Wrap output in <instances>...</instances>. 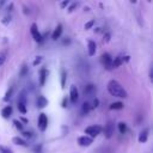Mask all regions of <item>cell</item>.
Returning a JSON list of instances; mask_svg holds the SVG:
<instances>
[{"mask_svg":"<svg viewBox=\"0 0 153 153\" xmlns=\"http://www.w3.org/2000/svg\"><path fill=\"white\" fill-rule=\"evenodd\" d=\"M0 153H12L10 148L7 147H4V146H0Z\"/></svg>","mask_w":153,"mask_h":153,"instance_id":"29","label":"cell"},{"mask_svg":"<svg viewBox=\"0 0 153 153\" xmlns=\"http://www.w3.org/2000/svg\"><path fill=\"white\" fill-rule=\"evenodd\" d=\"M12 141H13V143L19 145V146H23V147H26V146H27V142H26L25 140H23L22 137H18V136L13 137V139H12Z\"/></svg>","mask_w":153,"mask_h":153,"instance_id":"16","label":"cell"},{"mask_svg":"<svg viewBox=\"0 0 153 153\" xmlns=\"http://www.w3.org/2000/svg\"><path fill=\"white\" fill-rule=\"evenodd\" d=\"M69 98H71V102H72L73 104H75V103L78 102V99H79V91H78V88H76L75 85H72V86H71Z\"/></svg>","mask_w":153,"mask_h":153,"instance_id":"7","label":"cell"},{"mask_svg":"<svg viewBox=\"0 0 153 153\" xmlns=\"http://www.w3.org/2000/svg\"><path fill=\"white\" fill-rule=\"evenodd\" d=\"M66 103H67V98H63V100H62V106L63 108H66Z\"/></svg>","mask_w":153,"mask_h":153,"instance_id":"36","label":"cell"},{"mask_svg":"<svg viewBox=\"0 0 153 153\" xmlns=\"http://www.w3.org/2000/svg\"><path fill=\"white\" fill-rule=\"evenodd\" d=\"M47 76H48V71L45 68H41V71H39V86H43L45 84Z\"/></svg>","mask_w":153,"mask_h":153,"instance_id":"9","label":"cell"},{"mask_svg":"<svg viewBox=\"0 0 153 153\" xmlns=\"http://www.w3.org/2000/svg\"><path fill=\"white\" fill-rule=\"evenodd\" d=\"M94 90H96V88H94V86H93L92 84H88V85L84 88V93H85V94H90V93H92Z\"/></svg>","mask_w":153,"mask_h":153,"instance_id":"19","label":"cell"},{"mask_svg":"<svg viewBox=\"0 0 153 153\" xmlns=\"http://www.w3.org/2000/svg\"><path fill=\"white\" fill-rule=\"evenodd\" d=\"M109 41H110V33H109V32H106V33L104 35V42H106V43H108Z\"/></svg>","mask_w":153,"mask_h":153,"instance_id":"32","label":"cell"},{"mask_svg":"<svg viewBox=\"0 0 153 153\" xmlns=\"http://www.w3.org/2000/svg\"><path fill=\"white\" fill-rule=\"evenodd\" d=\"M123 59H124V56H122V55H118L115 59H112V69L120 67L122 65V62H123Z\"/></svg>","mask_w":153,"mask_h":153,"instance_id":"14","label":"cell"},{"mask_svg":"<svg viewBox=\"0 0 153 153\" xmlns=\"http://www.w3.org/2000/svg\"><path fill=\"white\" fill-rule=\"evenodd\" d=\"M13 124H14V127H16L18 130H23V128H24V124H23L20 121H18V120H14V121H13Z\"/></svg>","mask_w":153,"mask_h":153,"instance_id":"22","label":"cell"},{"mask_svg":"<svg viewBox=\"0 0 153 153\" xmlns=\"http://www.w3.org/2000/svg\"><path fill=\"white\" fill-rule=\"evenodd\" d=\"M23 135H24V137H29V139L32 137V133L31 131H24Z\"/></svg>","mask_w":153,"mask_h":153,"instance_id":"31","label":"cell"},{"mask_svg":"<svg viewBox=\"0 0 153 153\" xmlns=\"http://www.w3.org/2000/svg\"><path fill=\"white\" fill-rule=\"evenodd\" d=\"M92 142H93V139H91V137L87 136V135H82V136H80V137L78 139V143H79L80 146H82V147H87V146H90Z\"/></svg>","mask_w":153,"mask_h":153,"instance_id":"8","label":"cell"},{"mask_svg":"<svg viewBox=\"0 0 153 153\" xmlns=\"http://www.w3.org/2000/svg\"><path fill=\"white\" fill-rule=\"evenodd\" d=\"M91 110V106H90V103H87V102H84L82 103V114H88V111Z\"/></svg>","mask_w":153,"mask_h":153,"instance_id":"21","label":"cell"},{"mask_svg":"<svg viewBox=\"0 0 153 153\" xmlns=\"http://www.w3.org/2000/svg\"><path fill=\"white\" fill-rule=\"evenodd\" d=\"M6 56H7V53H6V51H4V53H1V54H0V66H1V65L5 62Z\"/></svg>","mask_w":153,"mask_h":153,"instance_id":"26","label":"cell"},{"mask_svg":"<svg viewBox=\"0 0 153 153\" xmlns=\"http://www.w3.org/2000/svg\"><path fill=\"white\" fill-rule=\"evenodd\" d=\"M96 49H97L96 43L93 41H88V43H87V51H88L90 56H93L96 54Z\"/></svg>","mask_w":153,"mask_h":153,"instance_id":"12","label":"cell"},{"mask_svg":"<svg viewBox=\"0 0 153 153\" xmlns=\"http://www.w3.org/2000/svg\"><path fill=\"white\" fill-rule=\"evenodd\" d=\"M8 22H11V17H5V19L2 20V23H4V24H7Z\"/></svg>","mask_w":153,"mask_h":153,"instance_id":"34","label":"cell"},{"mask_svg":"<svg viewBox=\"0 0 153 153\" xmlns=\"http://www.w3.org/2000/svg\"><path fill=\"white\" fill-rule=\"evenodd\" d=\"M61 33H62V25L59 24V25L55 27V30H54V32H53V35H51V38H53L54 41H56L57 38H60Z\"/></svg>","mask_w":153,"mask_h":153,"instance_id":"13","label":"cell"},{"mask_svg":"<svg viewBox=\"0 0 153 153\" xmlns=\"http://www.w3.org/2000/svg\"><path fill=\"white\" fill-rule=\"evenodd\" d=\"M41 61H42V57H41V56H37V57H36V60L33 61V63H32V65H33V66H37V65H38Z\"/></svg>","mask_w":153,"mask_h":153,"instance_id":"30","label":"cell"},{"mask_svg":"<svg viewBox=\"0 0 153 153\" xmlns=\"http://www.w3.org/2000/svg\"><path fill=\"white\" fill-rule=\"evenodd\" d=\"M148 133H149L148 128H145L143 130H141L140 134H139V142L145 143L147 141V139H148Z\"/></svg>","mask_w":153,"mask_h":153,"instance_id":"10","label":"cell"},{"mask_svg":"<svg viewBox=\"0 0 153 153\" xmlns=\"http://www.w3.org/2000/svg\"><path fill=\"white\" fill-rule=\"evenodd\" d=\"M1 115H2L4 118H8V117L12 115V106H11V105L5 106V108L1 110Z\"/></svg>","mask_w":153,"mask_h":153,"instance_id":"15","label":"cell"},{"mask_svg":"<svg viewBox=\"0 0 153 153\" xmlns=\"http://www.w3.org/2000/svg\"><path fill=\"white\" fill-rule=\"evenodd\" d=\"M108 91L114 97H118V98H126L127 97V91L117 80H110L109 81Z\"/></svg>","mask_w":153,"mask_h":153,"instance_id":"1","label":"cell"},{"mask_svg":"<svg viewBox=\"0 0 153 153\" xmlns=\"http://www.w3.org/2000/svg\"><path fill=\"white\" fill-rule=\"evenodd\" d=\"M18 110H19L22 114H26V104L18 103Z\"/></svg>","mask_w":153,"mask_h":153,"instance_id":"23","label":"cell"},{"mask_svg":"<svg viewBox=\"0 0 153 153\" xmlns=\"http://www.w3.org/2000/svg\"><path fill=\"white\" fill-rule=\"evenodd\" d=\"M66 78H67V73L65 69H61V86L65 87V84H66Z\"/></svg>","mask_w":153,"mask_h":153,"instance_id":"20","label":"cell"},{"mask_svg":"<svg viewBox=\"0 0 153 153\" xmlns=\"http://www.w3.org/2000/svg\"><path fill=\"white\" fill-rule=\"evenodd\" d=\"M36 104H37V108L42 109V108H45V106L48 105V100H47V98H45L44 96H38Z\"/></svg>","mask_w":153,"mask_h":153,"instance_id":"11","label":"cell"},{"mask_svg":"<svg viewBox=\"0 0 153 153\" xmlns=\"http://www.w3.org/2000/svg\"><path fill=\"white\" fill-rule=\"evenodd\" d=\"M47 127H48V118H47L45 114H39V116H38V128H39V130L44 131L47 129Z\"/></svg>","mask_w":153,"mask_h":153,"instance_id":"6","label":"cell"},{"mask_svg":"<svg viewBox=\"0 0 153 153\" xmlns=\"http://www.w3.org/2000/svg\"><path fill=\"white\" fill-rule=\"evenodd\" d=\"M78 6H79V2H73V4L69 6V8H68V12H73V11H74V10L78 7Z\"/></svg>","mask_w":153,"mask_h":153,"instance_id":"28","label":"cell"},{"mask_svg":"<svg viewBox=\"0 0 153 153\" xmlns=\"http://www.w3.org/2000/svg\"><path fill=\"white\" fill-rule=\"evenodd\" d=\"M102 131V127L98 126V124H94V126H90L85 129V134H87V136H90L91 139L96 137L97 135H99Z\"/></svg>","mask_w":153,"mask_h":153,"instance_id":"2","label":"cell"},{"mask_svg":"<svg viewBox=\"0 0 153 153\" xmlns=\"http://www.w3.org/2000/svg\"><path fill=\"white\" fill-rule=\"evenodd\" d=\"M68 4H69V1H68V0H65V1H62V2L60 4V6H61L62 8H65V7H66Z\"/></svg>","mask_w":153,"mask_h":153,"instance_id":"33","label":"cell"},{"mask_svg":"<svg viewBox=\"0 0 153 153\" xmlns=\"http://www.w3.org/2000/svg\"><path fill=\"white\" fill-rule=\"evenodd\" d=\"M115 133V122L114 121H109L106 124H105V128H104V135L106 139H110Z\"/></svg>","mask_w":153,"mask_h":153,"instance_id":"4","label":"cell"},{"mask_svg":"<svg viewBox=\"0 0 153 153\" xmlns=\"http://www.w3.org/2000/svg\"><path fill=\"white\" fill-rule=\"evenodd\" d=\"M30 32H31V35H32V37H33V39H35L36 42H42V41H43V37H42L41 32L38 31L36 24H32V25H31V27H30Z\"/></svg>","mask_w":153,"mask_h":153,"instance_id":"5","label":"cell"},{"mask_svg":"<svg viewBox=\"0 0 153 153\" xmlns=\"http://www.w3.org/2000/svg\"><path fill=\"white\" fill-rule=\"evenodd\" d=\"M100 61H102V63H103L105 69H108V71L112 69V57H111V55L109 53H104L100 56Z\"/></svg>","mask_w":153,"mask_h":153,"instance_id":"3","label":"cell"},{"mask_svg":"<svg viewBox=\"0 0 153 153\" xmlns=\"http://www.w3.org/2000/svg\"><path fill=\"white\" fill-rule=\"evenodd\" d=\"M27 69H29V68H27V66H26V65H24V66L22 67V71H20L19 75H20L22 78H23V76H25V75H26V73H27Z\"/></svg>","mask_w":153,"mask_h":153,"instance_id":"24","label":"cell"},{"mask_svg":"<svg viewBox=\"0 0 153 153\" xmlns=\"http://www.w3.org/2000/svg\"><path fill=\"white\" fill-rule=\"evenodd\" d=\"M109 108H110V110H121V109H123V103L122 102H115V103H111Z\"/></svg>","mask_w":153,"mask_h":153,"instance_id":"17","label":"cell"},{"mask_svg":"<svg viewBox=\"0 0 153 153\" xmlns=\"http://www.w3.org/2000/svg\"><path fill=\"white\" fill-rule=\"evenodd\" d=\"M117 128H118V131L121 134H126V131H127V124L124 122H120L117 124Z\"/></svg>","mask_w":153,"mask_h":153,"instance_id":"18","label":"cell"},{"mask_svg":"<svg viewBox=\"0 0 153 153\" xmlns=\"http://www.w3.org/2000/svg\"><path fill=\"white\" fill-rule=\"evenodd\" d=\"M11 96H12V88H8L7 92H6V94H5V97H4V100L7 102V100L11 98Z\"/></svg>","mask_w":153,"mask_h":153,"instance_id":"25","label":"cell"},{"mask_svg":"<svg viewBox=\"0 0 153 153\" xmlns=\"http://www.w3.org/2000/svg\"><path fill=\"white\" fill-rule=\"evenodd\" d=\"M93 25H94V20H90V22H87V23L85 24L84 27H85V30H88V29H91Z\"/></svg>","mask_w":153,"mask_h":153,"instance_id":"27","label":"cell"},{"mask_svg":"<svg viewBox=\"0 0 153 153\" xmlns=\"http://www.w3.org/2000/svg\"><path fill=\"white\" fill-rule=\"evenodd\" d=\"M98 104H99V100L96 98V99L93 100V108H97V106H98Z\"/></svg>","mask_w":153,"mask_h":153,"instance_id":"35","label":"cell"}]
</instances>
